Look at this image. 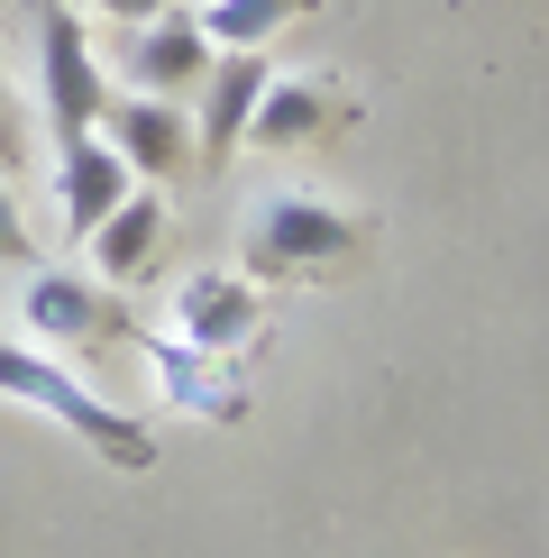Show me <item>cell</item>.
I'll return each instance as SVG.
<instances>
[{
	"label": "cell",
	"instance_id": "1",
	"mask_svg": "<svg viewBox=\"0 0 549 558\" xmlns=\"http://www.w3.org/2000/svg\"><path fill=\"white\" fill-rule=\"evenodd\" d=\"M0 393L10 403H28V412H46L56 430H74L91 458H110L120 476H147L156 468V439H147V422H129L110 393H91L64 357H46L37 339H0Z\"/></svg>",
	"mask_w": 549,
	"mask_h": 558
},
{
	"label": "cell",
	"instance_id": "2",
	"mask_svg": "<svg viewBox=\"0 0 549 558\" xmlns=\"http://www.w3.org/2000/svg\"><path fill=\"white\" fill-rule=\"evenodd\" d=\"M366 239L357 211H339L330 193H257L247 202V275H330L349 266Z\"/></svg>",
	"mask_w": 549,
	"mask_h": 558
},
{
	"label": "cell",
	"instance_id": "3",
	"mask_svg": "<svg viewBox=\"0 0 549 558\" xmlns=\"http://www.w3.org/2000/svg\"><path fill=\"white\" fill-rule=\"evenodd\" d=\"M37 110L56 120V147L64 137H91L101 110H110V64L91 46L83 10H64V0H37Z\"/></svg>",
	"mask_w": 549,
	"mask_h": 558
},
{
	"label": "cell",
	"instance_id": "4",
	"mask_svg": "<svg viewBox=\"0 0 549 558\" xmlns=\"http://www.w3.org/2000/svg\"><path fill=\"white\" fill-rule=\"evenodd\" d=\"M220 46L202 37L193 10H156V19H129L120 46H110V64H120L129 92H156V101H193V83L211 74Z\"/></svg>",
	"mask_w": 549,
	"mask_h": 558
},
{
	"label": "cell",
	"instance_id": "5",
	"mask_svg": "<svg viewBox=\"0 0 549 558\" xmlns=\"http://www.w3.org/2000/svg\"><path fill=\"white\" fill-rule=\"evenodd\" d=\"M19 320H28L37 348H110L129 339V320L110 312L101 275H74V266H37L28 284H19Z\"/></svg>",
	"mask_w": 549,
	"mask_h": 558
},
{
	"label": "cell",
	"instance_id": "6",
	"mask_svg": "<svg viewBox=\"0 0 549 558\" xmlns=\"http://www.w3.org/2000/svg\"><path fill=\"white\" fill-rule=\"evenodd\" d=\"M266 83H274L266 46H220V56H211V74L193 83V137H202V174H211V166H229V156L247 147V120H257Z\"/></svg>",
	"mask_w": 549,
	"mask_h": 558
},
{
	"label": "cell",
	"instance_id": "7",
	"mask_svg": "<svg viewBox=\"0 0 549 558\" xmlns=\"http://www.w3.org/2000/svg\"><path fill=\"white\" fill-rule=\"evenodd\" d=\"M166 330L174 339H193V348H247L266 330V293H257V275H239V266H202V275H183L174 302H166Z\"/></svg>",
	"mask_w": 549,
	"mask_h": 558
},
{
	"label": "cell",
	"instance_id": "8",
	"mask_svg": "<svg viewBox=\"0 0 549 558\" xmlns=\"http://www.w3.org/2000/svg\"><path fill=\"white\" fill-rule=\"evenodd\" d=\"M101 137L120 147V166L137 183H174L202 166V137L183 120V101H156V92H120V101L101 110Z\"/></svg>",
	"mask_w": 549,
	"mask_h": 558
},
{
	"label": "cell",
	"instance_id": "9",
	"mask_svg": "<svg viewBox=\"0 0 549 558\" xmlns=\"http://www.w3.org/2000/svg\"><path fill=\"white\" fill-rule=\"evenodd\" d=\"M330 129H349V83H339V74H274L266 101H257V120H247V147L303 156Z\"/></svg>",
	"mask_w": 549,
	"mask_h": 558
},
{
	"label": "cell",
	"instance_id": "10",
	"mask_svg": "<svg viewBox=\"0 0 549 558\" xmlns=\"http://www.w3.org/2000/svg\"><path fill=\"white\" fill-rule=\"evenodd\" d=\"M129 193H137V174L120 166V147H110L101 129L56 147V211H64V229H74V239H91V229L120 211Z\"/></svg>",
	"mask_w": 549,
	"mask_h": 558
},
{
	"label": "cell",
	"instance_id": "11",
	"mask_svg": "<svg viewBox=\"0 0 549 558\" xmlns=\"http://www.w3.org/2000/svg\"><path fill=\"white\" fill-rule=\"evenodd\" d=\"M147 357H156L166 403L202 412V422H239V412H247V385H239V366H229L220 348H193V339H174V330H147Z\"/></svg>",
	"mask_w": 549,
	"mask_h": 558
},
{
	"label": "cell",
	"instance_id": "12",
	"mask_svg": "<svg viewBox=\"0 0 549 558\" xmlns=\"http://www.w3.org/2000/svg\"><path fill=\"white\" fill-rule=\"evenodd\" d=\"M166 239H174V211H166V193H156V183H137V193L120 202V211H110V220L83 239V257H91V275H101V284H137V275H147L156 257H166Z\"/></svg>",
	"mask_w": 549,
	"mask_h": 558
},
{
	"label": "cell",
	"instance_id": "13",
	"mask_svg": "<svg viewBox=\"0 0 549 558\" xmlns=\"http://www.w3.org/2000/svg\"><path fill=\"white\" fill-rule=\"evenodd\" d=\"M312 0H202V37L211 46H266L274 28H293V19H303Z\"/></svg>",
	"mask_w": 549,
	"mask_h": 558
},
{
	"label": "cell",
	"instance_id": "14",
	"mask_svg": "<svg viewBox=\"0 0 549 558\" xmlns=\"http://www.w3.org/2000/svg\"><path fill=\"white\" fill-rule=\"evenodd\" d=\"M28 257H37V239H28V211H19L10 174H0V266H28Z\"/></svg>",
	"mask_w": 549,
	"mask_h": 558
},
{
	"label": "cell",
	"instance_id": "15",
	"mask_svg": "<svg viewBox=\"0 0 549 558\" xmlns=\"http://www.w3.org/2000/svg\"><path fill=\"white\" fill-rule=\"evenodd\" d=\"M10 166H28V110H19L10 74H0V174H10Z\"/></svg>",
	"mask_w": 549,
	"mask_h": 558
},
{
	"label": "cell",
	"instance_id": "16",
	"mask_svg": "<svg viewBox=\"0 0 549 558\" xmlns=\"http://www.w3.org/2000/svg\"><path fill=\"white\" fill-rule=\"evenodd\" d=\"M64 10H83V19H156V10H174V0H64Z\"/></svg>",
	"mask_w": 549,
	"mask_h": 558
}]
</instances>
